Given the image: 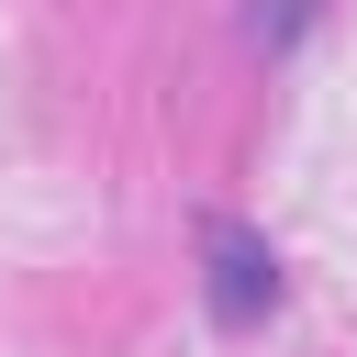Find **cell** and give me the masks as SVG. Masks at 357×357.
I'll use <instances>...</instances> for the list:
<instances>
[{
    "instance_id": "6da1fadb",
    "label": "cell",
    "mask_w": 357,
    "mask_h": 357,
    "mask_svg": "<svg viewBox=\"0 0 357 357\" xmlns=\"http://www.w3.org/2000/svg\"><path fill=\"white\" fill-rule=\"evenodd\" d=\"M201 312L223 335H257L279 312V245L257 223H234V212H201Z\"/></svg>"
},
{
    "instance_id": "7a4b0ae2",
    "label": "cell",
    "mask_w": 357,
    "mask_h": 357,
    "mask_svg": "<svg viewBox=\"0 0 357 357\" xmlns=\"http://www.w3.org/2000/svg\"><path fill=\"white\" fill-rule=\"evenodd\" d=\"M312 22H324V0H245V45L257 56H290Z\"/></svg>"
}]
</instances>
